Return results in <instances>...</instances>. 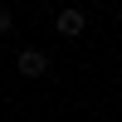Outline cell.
Returning a JSON list of instances; mask_svg holds the SVG:
<instances>
[{"label":"cell","mask_w":122,"mask_h":122,"mask_svg":"<svg viewBox=\"0 0 122 122\" xmlns=\"http://www.w3.org/2000/svg\"><path fill=\"white\" fill-rule=\"evenodd\" d=\"M10 29H15V15H10V10H0V34H10Z\"/></svg>","instance_id":"obj_3"},{"label":"cell","mask_w":122,"mask_h":122,"mask_svg":"<svg viewBox=\"0 0 122 122\" xmlns=\"http://www.w3.org/2000/svg\"><path fill=\"white\" fill-rule=\"evenodd\" d=\"M15 68H20L25 78H44V73H49V54L29 44V49H20V54H15Z\"/></svg>","instance_id":"obj_1"},{"label":"cell","mask_w":122,"mask_h":122,"mask_svg":"<svg viewBox=\"0 0 122 122\" xmlns=\"http://www.w3.org/2000/svg\"><path fill=\"white\" fill-rule=\"evenodd\" d=\"M83 25H88L83 10H59V15H54V29H59L64 39H78V34H83Z\"/></svg>","instance_id":"obj_2"}]
</instances>
